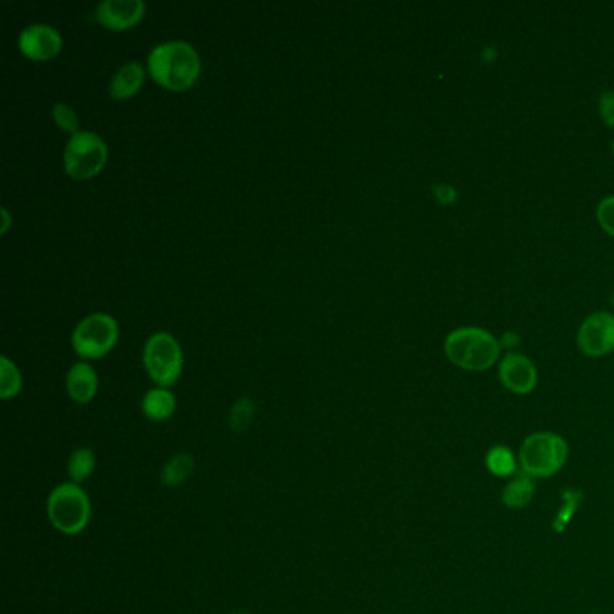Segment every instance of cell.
<instances>
[{
  "label": "cell",
  "instance_id": "cell-13",
  "mask_svg": "<svg viewBox=\"0 0 614 614\" xmlns=\"http://www.w3.org/2000/svg\"><path fill=\"white\" fill-rule=\"evenodd\" d=\"M145 83V67L141 62H128L119 67L110 80L109 92L114 100H127L136 96Z\"/></svg>",
  "mask_w": 614,
  "mask_h": 614
},
{
  "label": "cell",
  "instance_id": "cell-18",
  "mask_svg": "<svg viewBox=\"0 0 614 614\" xmlns=\"http://www.w3.org/2000/svg\"><path fill=\"white\" fill-rule=\"evenodd\" d=\"M487 469L497 476V478H514L519 472V460L515 458L514 452L506 445H496L487 452Z\"/></svg>",
  "mask_w": 614,
  "mask_h": 614
},
{
  "label": "cell",
  "instance_id": "cell-12",
  "mask_svg": "<svg viewBox=\"0 0 614 614\" xmlns=\"http://www.w3.org/2000/svg\"><path fill=\"white\" fill-rule=\"evenodd\" d=\"M98 388H100L98 373L89 362H76L71 366V370L67 371L65 389L69 398L76 404L83 406L92 402L98 395Z\"/></svg>",
  "mask_w": 614,
  "mask_h": 614
},
{
  "label": "cell",
  "instance_id": "cell-17",
  "mask_svg": "<svg viewBox=\"0 0 614 614\" xmlns=\"http://www.w3.org/2000/svg\"><path fill=\"white\" fill-rule=\"evenodd\" d=\"M98 465L96 452L91 447H78L74 449L67 458V476L71 483L82 485L87 479L91 478Z\"/></svg>",
  "mask_w": 614,
  "mask_h": 614
},
{
  "label": "cell",
  "instance_id": "cell-14",
  "mask_svg": "<svg viewBox=\"0 0 614 614\" xmlns=\"http://www.w3.org/2000/svg\"><path fill=\"white\" fill-rule=\"evenodd\" d=\"M143 415L155 424H161L172 418L177 409V398L168 388L148 389L141 400Z\"/></svg>",
  "mask_w": 614,
  "mask_h": 614
},
{
  "label": "cell",
  "instance_id": "cell-26",
  "mask_svg": "<svg viewBox=\"0 0 614 614\" xmlns=\"http://www.w3.org/2000/svg\"><path fill=\"white\" fill-rule=\"evenodd\" d=\"M0 215H2V220H4V226H2V233H8V229H10L11 224V215L8 209L4 208L0 211Z\"/></svg>",
  "mask_w": 614,
  "mask_h": 614
},
{
  "label": "cell",
  "instance_id": "cell-16",
  "mask_svg": "<svg viewBox=\"0 0 614 614\" xmlns=\"http://www.w3.org/2000/svg\"><path fill=\"white\" fill-rule=\"evenodd\" d=\"M195 472V458L188 452H179L166 461L161 469V483L164 487L177 488L184 485Z\"/></svg>",
  "mask_w": 614,
  "mask_h": 614
},
{
  "label": "cell",
  "instance_id": "cell-29",
  "mask_svg": "<svg viewBox=\"0 0 614 614\" xmlns=\"http://www.w3.org/2000/svg\"><path fill=\"white\" fill-rule=\"evenodd\" d=\"M613 155H614V141H613Z\"/></svg>",
  "mask_w": 614,
  "mask_h": 614
},
{
  "label": "cell",
  "instance_id": "cell-19",
  "mask_svg": "<svg viewBox=\"0 0 614 614\" xmlns=\"http://www.w3.org/2000/svg\"><path fill=\"white\" fill-rule=\"evenodd\" d=\"M22 391V375L10 357H0V398L11 400Z\"/></svg>",
  "mask_w": 614,
  "mask_h": 614
},
{
  "label": "cell",
  "instance_id": "cell-7",
  "mask_svg": "<svg viewBox=\"0 0 614 614\" xmlns=\"http://www.w3.org/2000/svg\"><path fill=\"white\" fill-rule=\"evenodd\" d=\"M119 326L116 319L98 312L83 317L73 332V348L85 361L101 359L118 343Z\"/></svg>",
  "mask_w": 614,
  "mask_h": 614
},
{
  "label": "cell",
  "instance_id": "cell-21",
  "mask_svg": "<svg viewBox=\"0 0 614 614\" xmlns=\"http://www.w3.org/2000/svg\"><path fill=\"white\" fill-rule=\"evenodd\" d=\"M53 119H55L56 125L62 128L67 134H78L80 132V119L76 116V110L73 107H69L67 103L58 101L53 105Z\"/></svg>",
  "mask_w": 614,
  "mask_h": 614
},
{
  "label": "cell",
  "instance_id": "cell-5",
  "mask_svg": "<svg viewBox=\"0 0 614 614\" xmlns=\"http://www.w3.org/2000/svg\"><path fill=\"white\" fill-rule=\"evenodd\" d=\"M109 159L107 143L91 130H80L69 137L64 152V168L69 177L85 181L103 170Z\"/></svg>",
  "mask_w": 614,
  "mask_h": 614
},
{
  "label": "cell",
  "instance_id": "cell-24",
  "mask_svg": "<svg viewBox=\"0 0 614 614\" xmlns=\"http://www.w3.org/2000/svg\"><path fill=\"white\" fill-rule=\"evenodd\" d=\"M436 193H438V199L442 200L443 204H451L456 199V193L451 186H436Z\"/></svg>",
  "mask_w": 614,
  "mask_h": 614
},
{
  "label": "cell",
  "instance_id": "cell-11",
  "mask_svg": "<svg viewBox=\"0 0 614 614\" xmlns=\"http://www.w3.org/2000/svg\"><path fill=\"white\" fill-rule=\"evenodd\" d=\"M145 13L143 0H103L96 8V19L103 28L125 31L139 24Z\"/></svg>",
  "mask_w": 614,
  "mask_h": 614
},
{
  "label": "cell",
  "instance_id": "cell-15",
  "mask_svg": "<svg viewBox=\"0 0 614 614\" xmlns=\"http://www.w3.org/2000/svg\"><path fill=\"white\" fill-rule=\"evenodd\" d=\"M533 496H535L533 478L519 470L514 478H510V481L503 487L501 501L510 510H523L532 503Z\"/></svg>",
  "mask_w": 614,
  "mask_h": 614
},
{
  "label": "cell",
  "instance_id": "cell-3",
  "mask_svg": "<svg viewBox=\"0 0 614 614\" xmlns=\"http://www.w3.org/2000/svg\"><path fill=\"white\" fill-rule=\"evenodd\" d=\"M46 510L51 526L67 537L80 535L91 524V497L82 485L71 481L60 483L49 492Z\"/></svg>",
  "mask_w": 614,
  "mask_h": 614
},
{
  "label": "cell",
  "instance_id": "cell-23",
  "mask_svg": "<svg viewBox=\"0 0 614 614\" xmlns=\"http://www.w3.org/2000/svg\"><path fill=\"white\" fill-rule=\"evenodd\" d=\"M600 118L609 128H614V92L604 91L598 96Z\"/></svg>",
  "mask_w": 614,
  "mask_h": 614
},
{
  "label": "cell",
  "instance_id": "cell-20",
  "mask_svg": "<svg viewBox=\"0 0 614 614\" xmlns=\"http://www.w3.org/2000/svg\"><path fill=\"white\" fill-rule=\"evenodd\" d=\"M254 416H256V402L253 398H238L229 411V427L236 433H244L253 424Z\"/></svg>",
  "mask_w": 614,
  "mask_h": 614
},
{
  "label": "cell",
  "instance_id": "cell-1",
  "mask_svg": "<svg viewBox=\"0 0 614 614\" xmlns=\"http://www.w3.org/2000/svg\"><path fill=\"white\" fill-rule=\"evenodd\" d=\"M146 65L155 82L173 92L191 89L202 71V60L197 49L184 40H168L155 46L148 55Z\"/></svg>",
  "mask_w": 614,
  "mask_h": 614
},
{
  "label": "cell",
  "instance_id": "cell-6",
  "mask_svg": "<svg viewBox=\"0 0 614 614\" xmlns=\"http://www.w3.org/2000/svg\"><path fill=\"white\" fill-rule=\"evenodd\" d=\"M143 364L157 388H172L184 366L181 344L168 332H157L146 341Z\"/></svg>",
  "mask_w": 614,
  "mask_h": 614
},
{
  "label": "cell",
  "instance_id": "cell-10",
  "mask_svg": "<svg viewBox=\"0 0 614 614\" xmlns=\"http://www.w3.org/2000/svg\"><path fill=\"white\" fill-rule=\"evenodd\" d=\"M499 380L515 395H530L537 388V368L523 353L510 352L499 361Z\"/></svg>",
  "mask_w": 614,
  "mask_h": 614
},
{
  "label": "cell",
  "instance_id": "cell-25",
  "mask_svg": "<svg viewBox=\"0 0 614 614\" xmlns=\"http://www.w3.org/2000/svg\"><path fill=\"white\" fill-rule=\"evenodd\" d=\"M517 343H519V337H517V335H512V337H510V334H505L503 335V339H501V348H510V346L514 348V344Z\"/></svg>",
  "mask_w": 614,
  "mask_h": 614
},
{
  "label": "cell",
  "instance_id": "cell-22",
  "mask_svg": "<svg viewBox=\"0 0 614 614\" xmlns=\"http://www.w3.org/2000/svg\"><path fill=\"white\" fill-rule=\"evenodd\" d=\"M596 220L607 235L614 236V195L605 197L598 202L596 208Z\"/></svg>",
  "mask_w": 614,
  "mask_h": 614
},
{
  "label": "cell",
  "instance_id": "cell-8",
  "mask_svg": "<svg viewBox=\"0 0 614 614\" xmlns=\"http://www.w3.org/2000/svg\"><path fill=\"white\" fill-rule=\"evenodd\" d=\"M577 346L587 357H604L614 350V316L593 312L582 321L577 332Z\"/></svg>",
  "mask_w": 614,
  "mask_h": 614
},
{
  "label": "cell",
  "instance_id": "cell-9",
  "mask_svg": "<svg viewBox=\"0 0 614 614\" xmlns=\"http://www.w3.org/2000/svg\"><path fill=\"white\" fill-rule=\"evenodd\" d=\"M64 40L58 29L49 24H31L20 31L19 47L29 60L47 62L62 51Z\"/></svg>",
  "mask_w": 614,
  "mask_h": 614
},
{
  "label": "cell",
  "instance_id": "cell-27",
  "mask_svg": "<svg viewBox=\"0 0 614 614\" xmlns=\"http://www.w3.org/2000/svg\"><path fill=\"white\" fill-rule=\"evenodd\" d=\"M229 614H253V613H245V611H236V613H229Z\"/></svg>",
  "mask_w": 614,
  "mask_h": 614
},
{
  "label": "cell",
  "instance_id": "cell-2",
  "mask_svg": "<svg viewBox=\"0 0 614 614\" xmlns=\"http://www.w3.org/2000/svg\"><path fill=\"white\" fill-rule=\"evenodd\" d=\"M447 359L461 370L487 371L501 361V341L479 326H461L445 337Z\"/></svg>",
  "mask_w": 614,
  "mask_h": 614
},
{
  "label": "cell",
  "instance_id": "cell-28",
  "mask_svg": "<svg viewBox=\"0 0 614 614\" xmlns=\"http://www.w3.org/2000/svg\"><path fill=\"white\" fill-rule=\"evenodd\" d=\"M611 303H613V308H614V292H613V298H611Z\"/></svg>",
  "mask_w": 614,
  "mask_h": 614
},
{
  "label": "cell",
  "instance_id": "cell-4",
  "mask_svg": "<svg viewBox=\"0 0 614 614\" xmlns=\"http://www.w3.org/2000/svg\"><path fill=\"white\" fill-rule=\"evenodd\" d=\"M569 458V445L560 434L539 431L524 438L517 454L519 470L530 478H551L564 469Z\"/></svg>",
  "mask_w": 614,
  "mask_h": 614
}]
</instances>
